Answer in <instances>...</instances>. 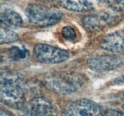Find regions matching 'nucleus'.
Wrapping results in <instances>:
<instances>
[{
	"mask_svg": "<svg viewBox=\"0 0 124 116\" xmlns=\"http://www.w3.org/2000/svg\"><path fill=\"white\" fill-rule=\"evenodd\" d=\"M101 107L98 103L87 99L70 102L64 106L62 116H102Z\"/></svg>",
	"mask_w": 124,
	"mask_h": 116,
	"instance_id": "nucleus-4",
	"label": "nucleus"
},
{
	"mask_svg": "<svg viewBox=\"0 0 124 116\" xmlns=\"http://www.w3.org/2000/svg\"><path fill=\"white\" fill-rule=\"evenodd\" d=\"M1 24L6 28H19L23 24L21 16L15 11L6 9L1 13Z\"/></svg>",
	"mask_w": 124,
	"mask_h": 116,
	"instance_id": "nucleus-11",
	"label": "nucleus"
},
{
	"mask_svg": "<svg viewBox=\"0 0 124 116\" xmlns=\"http://www.w3.org/2000/svg\"><path fill=\"white\" fill-rule=\"evenodd\" d=\"M102 49L110 52L124 51V31H117L106 35L100 42Z\"/></svg>",
	"mask_w": 124,
	"mask_h": 116,
	"instance_id": "nucleus-10",
	"label": "nucleus"
},
{
	"mask_svg": "<svg viewBox=\"0 0 124 116\" xmlns=\"http://www.w3.org/2000/svg\"><path fill=\"white\" fill-rule=\"evenodd\" d=\"M29 51L26 48H21L18 47H11L7 51V56L10 60L13 61H18L27 58Z\"/></svg>",
	"mask_w": 124,
	"mask_h": 116,
	"instance_id": "nucleus-13",
	"label": "nucleus"
},
{
	"mask_svg": "<svg viewBox=\"0 0 124 116\" xmlns=\"http://www.w3.org/2000/svg\"><path fill=\"white\" fill-rule=\"evenodd\" d=\"M33 54L38 61L43 64H59L69 58V53L66 50L46 44L36 45L34 48Z\"/></svg>",
	"mask_w": 124,
	"mask_h": 116,
	"instance_id": "nucleus-5",
	"label": "nucleus"
},
{
	"mask_svg": "<svg viewBox=\"0 0 124 116\" xmlns=\"http://www.w3.org/2000/svg\"><path fill=\"white\" fill-rule=\"evenodd\" d=\"M44 85L52 91L59 94H69L83 86L85 78L73 71H55L48 73L43 79Z\"/></svg>",
	"mask_w": 124,
	"mask_h": 116,
	"instance_id": "nucleus-1",
	"label": "nucleus"
},
{
	"mask_svg": "<svg viewBox=\"0 0 124 116\" xmlns=\"http://www.w3.org/2000/svg\"><path fill=\"white\" fill-rule=\"evenodd\" d=\"M38 1H53V0H38Z\"/></svg>",
	"mask_w": 124,
	"mask_h": 116,
	"instance_id": "nucleus-19",
	"label": "nucleus"
},
{
	"mask_svg": "<svg viewBox=\"0 0 124 116\" xmlns=\"http://www.w3.org/2000/svg\"><path fill=\"white\" fill-rule=\"evenodd\" d=\"M21 77L10 71L1 72V100L13 108H21L24 105L25 95L21 87Z\"/></svg>",
	"mask_w": 124,
	"mask_h": 116,
	"instance_id": "nucleus-2",
	"label": "nucleus"
},
{
	"mask_svg": "<svg viewBox=\"0 0 124 116\" xmlns=\"http://www.w3.org/2000/svg\"><path fill=\"white\" fill-rule=\"evenodd\" d=\"M108 6L116 12L124 11V0H104Z\"/></svg>",
	"mask_w": 124,
	"mask_h": 116,
	"instance_id": "nucleus-15",
	"label": "nucleus"
},
{
	"mask_svg": "<svg viewBox=\"0 0 124 116\" xmlns=\"http://www.w3.org/2000/svg\"><path fill=\"white\" fill-rule=\"evenodd\" d=\"M19 39V36L15 31L8 28L2 27L0 31V43L1 44L12 43L16 42Z\"/></svg>",
	"mask_w": 124,
	"mask_h": 116,
	"instance_id": "nucleus-12",
	"label": "nucleus"
},
{
	"mask_svg": "<svg viewBox=\"0 0 124 116\" xmlns=\"http://www.w3.org/2000/svg\"><path fill=\"white\" fill-rule=\"evenodd\" d=\"M104 116H124V112L115 109H108L103 114Z\"/></svg>",
	"mask_w": 124,
	"mask_h": 116,
	"instance_id": "nucleus-16",
	"label": "nucleus"
},
{
	"mask_svg": "<svg viewBox=\"0 0 124 116\" xmlns=\"http://www.w3.org/2000/svg\"><path fill=\"white\" fill-rule=\"evenodd\" d=\"M25 13L30 24L38 27L55 25L62 18V13L58 10L36 4H29Z\"/></svg>",
	"mask_w": 124,
	"mask_h": 116,
	"instance_id": "nucleus-3",
	"label": "nucleus"
},
{
	"mask_svg": "<svg viewBox=\"0 0 124 116\" xmlns=\"http://www.w3.org/2000/svg\"><path fill=\"white\" fill-rule=\"evenodd\" d=\"M122 108H123L124 110V105H122Z\"/></svg>",
	"mask_w": 124,
	"mask_h": 116,
	"instance_id": "nucleus-20",
	"label": "nucleus"
},
{
	"mask_svg": "<svg viewBox=\"0 0 124 116\" xmlns=\"http://www.w3.org/2000/svg\"><path fill=\"white\" fill-rule=\"evenodd\" d=\"M0 116H14V115L7 110L1 108Z\"/></svg>",
	"mask_w": 124,
	"mask_h": 116,
	"instance_id": "nucleus-18",
	"label": "nucleus"
},
{
	"mask_svg": "<svg viewBox=\"0 0 124 116\" xmlns=\"http://www.w3.org/2000/svg\"><path fill=\"white\" fill-rule=\"evenodd\" d=\"M67 10L76 12H86L98 8L103 0H59Z\"/></svg>",
	"mask_w": 124,
	"mask_h": 116,
	"instance_id": "nucleus-9",
	"label": "nucleus"
},
{
	"mask_svg": "<svg viewBox=\"0 0 124 116\" xmlns=\"http://www.w3.org/2000/svg\"><path fill=\"white\" fill-rule=\"evenodd\" d=\"M113 83L117 85H124V74L115 79L113 80Z\"/></svg>",
	"mask_w": 124,
	"mask_h": 116,
	"instance_id": "nucleus-17",
	"label": "nucleus"
},
{
	"mask_svg": "<svg viewBox=\"0 0 124 116\" xmlns=\"http://www.w3.org/2000/svg\"><path fill=\"white\" fill-rule=\"evenodd\" d=\"M124 64V58L116 54L95 56L89 58L87 62V66L90 70L98 72L112 71Z\"/></svg>",
	"mask_w": 124,
	"mask_h": 116,
	"instance_id": "nucleus-6",
	"label": "nucleus"
},
{
	"mask_svg": "<svg viewBox=\"0 0 124 116\" xmlns=\"http://www.w3.org/2000/svg\"><path fill=\"white\" fill-rule=\"evenodd\" d=\"M61 34L64 39L68 41H72L77 37L76 32L75 29L70 26H65L62 28Z\"/></svg>",
	"mask_w": 124,
	"mask_h": 116,
	"instance_id": "nucleus-14",
	"label": "nucleus"
},
{
	"mask_svg": "<svg viewBox=\"0 0 124 116\" xmlns=\"http://www.w3.org/2000/svg\"><path fill=\"white\" fill-rule=\"evenodd\" d=\"M25 114V116H57V110L49 99L38 97L30 100Z\"/></svg>",
	"mask_w": 124,
	"mask_h": 116,
	"instance_id": "nucleus-8",
	"label": "nucleus"
},
{
	"mask_svg": "<svg viewBox=\"0 0 124 116\" xmlns=\"http://www.w3.org/2000/svg\"><path fill=\"white\" fill-rule=\"evenodd\" d=\"M117 20L116 16L107 12H101L84 17L82 19V24L87 31L96 32L113 25Z\"/></svg>",
	"mask_w": 124,
	"mask_h": 116,
	"instance_id": "nucleus-7",
	"label": "nucleus"
},
{
	"mask_svg": "<svg viewBox=\"0 0 124 116\" xmlns=\"http://www.w3.org/2000/svg\"><path fill=\"white\" fill-rule=\"evenodd\" d=\"M6 1H14V0H6Z\"/></svg>",
	"mask_w": 124,
	"mask_h": 116,
	"instance_id": "nucleus-21",
	"label": "nucleus"
}]
</instances>
